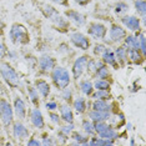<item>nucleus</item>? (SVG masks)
I'll use <instances>...</instances> for the list:
<instances>
[{
  "instance_id": "obj_16",
  "label": "nucleus",
  "mask_w": 146,
  "mask_h": 146,
  "mask_svg": "<svg viewBox=\"0 0 146 146\" xmlns=\"http://www.w3.org/2000/svg\"><path fill=\"white\" fill-rule=\"evenodd\" d=\"M51 26L54 28V30H56L60 34H69L72 30V25L70 24V21L65 18L61 13H58L54 18H51L50 20Z\"/></svg>"
},
{
  "instance_id": "obj_36",
  "label": "nucleus",
  "mask_w": 146,
  "mask_h": 146,
  "mask_svg": "<svg viewBox=\"0 0 146 146\" xmlns=\"http://www.w3.org/2000/svg\"><path fill=\"white\" fill-rule=\"evenodd\" d=\"M80 127H81V131H84L86 135H89V136L95 135V124L88 117V116H85V117L81 120Z\"/></svg>"
},
{
  "instance_id": "obj_5",
  "label": "nucleus",
  "mask_w": 146,
  "mask_h": 146,
  "mask_svg": "<svg viewBox=\"0 0 146 146\" xmlns=\"http://www.w3.org/2000/svg\"><path fill=\"white\" fill-rule=\"evenodd\" d=\"M95 124V135L102 139H108L114 142H117L119 139H125L127 137V130L124 134L119 132L114 126L109 124V121H100V122H94Z\"/></svg>"
},
{
  "instance_id": "obj_54",
  "label": "nucleus",
  "mask_w": 146,
  "mask_h": 146,
  "mask_svg": "<svg viewBox=\"0 0 146 146\" xmlns=\"http://www.w3.org/2000/svg\"><path fill=\"white\" fill-rule=\"evenodd\" d=\"M124 1H127L129 3V1H134V0H124Z\"/></svg>"
},
{
  "instance_id": "obj_22",
  "label": "nucleus",
  "mask_w": 146,
  "mask_h": 146,
  "mask_svg": "<svg viewBox=\"0 0 146 146\" xmlns=\"http://www.w3.org/2000/svg\"><path fill=\"white\" fill-rule=\"evenodd\" d=\"M58 111L62 122H66V124H74L75 122V112L72 110L71 105L65 104V102H60Z\"/></svg>"
},
{
  "instance_id": "obj_11",
  "label": "nucleus",
  "mask_w": 146,
  "mask_h": 146,
  "mask_svg": "<svg viewBox=\"0 0 146 146\" xmlns=\"http://www.w3.org/2000/svg\"><path fill=\"white\" fill-rule=\"evenodd\" d=\"M86 35L92 40L96 41H102L106 38L108 34V26L101 21H89L85 25Z\"/></svg>"
},
{
  "instance_id": "obj_34",
  "label": "nucleus",
  "mask_w": 146,
  "mask_h": 146,
  "mask_svg": "<svg viewBox=\"0 0 146 146\" xmlns=\"http://www.w3.org/2000/svg\"><path fill=\"white\" fill-rule=\"evenodd\" d=\"M114 14L117 15V16H121V15H125L127 14L129 10H130V5H129L127 1H124V0H117V1L114 4Z\"/></svg>"
},
{
  "instance_id": "obj_14",
  "label": "nucleus",
  "mask_w": 146,
  "mask_h": 146,
  "mask_svg": "<svg viewBox=\"0 0 146 146\" xmlns=\"http://www.w3.org/2000/svg\"><path fill=\"white\" fill-rule=\"evenodd\" d=\"M62 15H64L65 18L70 21V24L74 25L75 28H84L86 25V23H88V15L82 14L81 11L76 10L74 8H70V6L65 9Z\"/></svg>"
},
{
  "instance_id": "obj_26",
  "label": "nucleus",
  "mask_w": 146,
  "mask_h": 146,
  "mask_svg": "<svg viewBox=\"0 0 146 146\" xmlns=\"http://www.w3.org/2000/svg\"><path fill=\"white\" fill-rule=\"evenodd\" d=\"M94 79H105V80H108V81H110L114 84V79H112V74H111L110 68H109L106 64H104L100 58L98 59V69H96Z\"/></svg>"
},
{
  "instance_id": "obj_43",
  "label": "nucleus",
  "mask_w": 146,
  "mask_h": 146,
  "mask_svg": "<svg viewBox=\"0 0 146 146\" xmlns=\"http://www.w3.org/2000/svg\"><path fill=\"white\" fill-rule=\"evenodd\" d=\"M59 104H60V101L56 100L55 98H49L48 100L44 101V106H45L46 111H58Z\"/></svg>"
},
{
  "instance_id": "obj_38",
  "label": "nucleus",
  "mask_w": 146,
  "mask_h": 146,
  "mask_svg": "<svg viewBox=\"0 0 146 146\" xmlns=\"http://www.w3.org/2000/svg\"><path fill=\"white\" fill-rule=\"evenodd\" d=\"M121 44L124 45L126 49H139L137 36H136L135 34H132V33H130V34H127L125 36V39L122 40Z\"/></svg>"
},
{
  "instance_id": "obj_3",
  "label": "nucleus",
  "mask_w": 146,
  "mask_h": 146,
  "mask_svg": "<svg viewBox=\"0 0 146 146\" xmlns=\"http://www.w3.org/2000/svg\"><path fill=\"white\" fill-rule=\"evenodd\" d=\"M8 38L14 46H28L31 41L28 28L21 23H13L9 28Z\"/></svg>"
},
{
  "instance_id": "obj_10",
  "label": "nucleus",
  "mask_w": 146,
  "mask_h": 146,
  "mask_svg": "<svg viewBox=\"0 0 146 146\" xmlns=\"http://www.w3.org/2000/svg\"><path fill=\"white\" fill-rule=\"evenodd\" d=\"M90 58V55L88 52H84V54L76 56V58L72 60L71 62V79L74 81V84L78 80H80L82 76L85 75V70H86V64H88V60Z\"/></svg>"
},
{
  "instance_id": "obj_13",
  "label": "nucleus",
  "mask_w": 146,
  "mask_h": 146,
  "mask_svg": "<svg viewBox=\"0 0 146 146\" xmlns=\"http://www.w3.org/2000/svg\"><path fill=\"white\" fill-rule=\"evenodd\" d=\"M11 104H13V109H14V115H15V119L16 120H21V121H25L26 120V116H28V104L26 101L24 100L23 95L20 92H14L13 95V100H11Z\"/></svg>"
},
{
  "instance_id": "obj_4",
  "label": "nucleus",
  "mask_w": 146,
  "mask_h": 146,
  "mask_svg": "<svg viewBox=\"0 0 146 146\" xmlns=\"http://www.w3.org/2000/svg\"><path fill=\"white\" fill-rule=\"evenodd\" d=\"M49 78L51 80V85L54 86L58 91L62 90L64 88L71 85L72 79H71V72L66 66L64 65H56L51 72L49 74Z\"/></svg>"
},
{
  "instance_id": "obj_42",
  "label": "nucleus",
  "mask_w": 146,
  "mask_h": 146,
  "mask_svg": "<svg viewBox=\"0 0 146 146\" xmlns=\"http://www.w3.org/2000/svg\"><path fill=\"white\" fill-rule=\"evenodd\" d=\"M105 48H106V45L102 41H96L95 44H92L91 48H90L91 51H92V56H94V58H100L101 54L105 50Z\"/></svg>"
},
{
  "instance_id": "obj_33",
  "label": "nucleus",
  "mask_w": 146,
  "mask_h": 146,
  "mask_svg": "<svg viewBox=\"0 0 146 146\" xmlns=\"http://www.w3.org/2000/svg\"><path fill=\"white\" fill-rule=\"evenodd\" d=\"M98 59L99 58H92V56H90L88 60V64H86L85 75H86V78L91 79V80H94L96 69H98Z\"/></svg>"
},
{
  "instance_id": "obj_47",
  "label": "nucleus",
  "mask_w": 146,
  "mask_h": 146,
  "mask_svg": "<svg viewBox=\"0 0 146 146\" xmlns=\"http://www.w3.org/2000/svg\"><path fill=\"white\" fill-rule=\"evenodd\" d=\"M25 144L28 146H39V145H41L40 137H39V135H36V134H31L29 136L28 140L25 141Z\"/></svg>"
},
{
  "instance_id": "obj_24",
  "label": "nucleus",
  "mask_w": 146,
  "mask_h": 146,
  "mask_svg": "<svg viewBox=\"0 0 146 146\" xmlns=\"http://www.w3.org/2000/svg\"><path fill=\"white\" fill-rule=\"evenodd\" d=\"M76 89H79V91L81 92V95H84L85 98L90 99L91 94L94 92V84H92V80L89 78H81L80 80H78L75 82Z\"/></svg>"
},
{
  "instance_id": "obj_52",
  "label": "nucleus",
  "mask_w": 146,
  "mask_h": 146,
  "mask_svg": "<svg viewBox=\"0 0 146 146\" xmlns=\"http://www.w3.org/2000/svg\"><path fill=\"white\" fill-rule=\"evenodd\" d=\"M129 144H130V145H135V144H136L135 140H134V137H131V139H130V142H129Z\"/></svg>"
},
{
  "instance_id": "obj_51",
  "label": "nucleus",
  "mask_w": 146,
  "mask_h": 146,
  "mask_svg": "<svg viewBox=\"0 0 146 146\" xmlns=\"http://www.w3.org/2000/svg\"><path fill=\"white\" fill-rule=\"evenodd\" d=\"M72 1H74L76 5L81 6V8H85V6H88V5L91 4L92 0H72Z\"/></svg>"
},
{
  "instance_id": "obj_6",
  "label": "nucleus",
  "mask_w": 146,
  "mask_h": 146,
  "mask_svg": "<svg viewBox=\"0 0 146 146\" xmlns=\"http://www.w3.org/2000/svg\"><path fill=\"white\" fill-rule=\"evenodd\" d=\"M129 34V31L122 26L120 23L116 21H111L110 25L108 28V34L106 38L102 40V42L106 46H115L121 44L122 40L125 39V36Z\"/></svg>"
},
{
  "instance_id": "obj_49",
  "label": "nucleus",
  "mask_w": 146,
  "mask_h": 146,
  "mask_svg": "<svg viewBox=\"0 0 146 146\" xmlns=\"http://www.w3.org/2000/svg\"><path fill=\"white\" fill-rule=\"evenodd\" d=\"M48 1L52 3L55 5L62 6V8H69L70 6V0H48Z\"/></svg>"
},
{
  "instance_id": "obj_18",
  "label": "nucleus",
  "mask_w": 146,
  "mask_h": 146,
  "mask_svg": "<svg viewBox=\"0 0 146 146\" xmlns=\"http://www.w3.org/2000/svg\"><path fill=\"white\" fill-rule=\"evenodd\" d=\"M76 129L75 122L74 124H66V122H62L60 126H58V130H56V140H58L59 144H68L69 140H70V135L71 132Z\"/></svg>"
},
{
  "instance_id": "obj_40",
  "label": "nucleus",
  "mask_w": 146,
  "mask_h": 146,
  "mask_svg": "<svg viewBox=\"0 0 146 146\" xmlns=\"http://www.w3.org/2000/svg\"><path fill=\"white\" fill-rule=\"evenodd\" d=\"M92 84H94L95 90H110L111 91L112 82L105 80V79H94Z\"/></svg>"
},
{
  "instance_id": "obj_46",
  "label": "nucleus",
  "mask_w": 146,
  "mask_h": 146,
  "mask_svg": "<svg viewBox=\"0 0 146 146\" xmlns=\"http://www.w3.org/2000/svg\"><path fill=\"white\" fill-rule=\"evenodd\" d=\"M19 58H20V52L16 50V49H9L8 50V54H6V59H8V61L15 62V61L19 60Z\"/></svg>"
},
{
  "instance_id": "obj_8",
  "label": "nucleus",
  "mask_w": 146,
  "mask_h": 146,
  "mask_svg": "<svg viewBox=\"0 0 146 146\" xmlns=\"http://www.w3.org/2000/svg\"><path fill=\"white\" fill-rule=\"evenodd\" d=\"M30 135L31 131L25 125V122L15 119L10 126V130H9V137L14 139L15 142H18V144H25V141L28 140Z\"/></svg>"
},
{
  "instance_id": "obj_1",
  "label": "nucleus",
  "mask_w": 146,
  "mask_h": 146,
  "mask_svg": "<svg viewBox=\"0 0 146 146\" xmlns=\"http://www.w3.org/2000/svg\"><path fill=\"white\" fill-rule=\"evenodd\" d=\"M0 78L1 81L9 88V90L15 92H20L21 95H25L24 92V86L25 84L23 82V79L16 68L13 65V62L8 60H1L0 61Z\"/></svg>"
},
{
  "instance_id": "obj_19",
  "label": "nucleus",
  "mask_w": 146,
  "mask_h": 146,
  "mask_svg": "<svg viewBox=\"0 0 146 146\" xmlns=\"http://www.w3.org/2000/svg\"><path fill=\"white\" fill-rule=\"evenodd\" d=\"M56 52L59 54L60 58H64V60L68 62H72V60L76 58V49L71 48V45L66 41H61L60 44L58 45V49H56Z\"/></svg>"
},
{
  "instance_id": "obj_15",
  "label": "nucleus",
  "mask_w": 146,
  "mask_h": 146,
  "mask_svg": "<svg viewBox=\"0 0 146 146\" xmlns=\"http://www.w3.org/2000/svg\"><path fill=\"white\" fill-rule=\"evenodd\" d=\"M119 23L124 26L126 30L132 33V34L136 31H139V30H141V29H144L141 19L139 18L137 15H130L129 13L125 15L119 16Z\"/></svg>"
},
{
  "instance_id": "obj_44",
  "label": "nucleus",
  "mask_w": 146,
  "mask_h": 146,
  "mask_svg": "<svg viewBox=\"0 0 146 146\" xmlns=\"http://www.w3.org/2000/svg\"><path fill=\"white\" fill-rule=\"evenodd\" d=\"M48 116H49V120H50V122L52 125L60 126L62 124L61 117H60V115H59L58 111H48Z\"/></svg>"
},
{
  "instance_id": "obj_53",
  "label": "nucleus",
  "mask_w": 146,
  "mask_h": 146,
  "mask_svg": "<svg viewBox=\"0 0 146 146\" xmlns=\"http://www.w3.org/2000/svg\"><path fill=\"white\" fill-rule=\"evenodd\" d=\"M0 13H1V0H0Z\"/></svg>"
},
{
  "instance_id": "obj_37",
  "label": "nucleus",
  "mask_w": 146,
  "mask_h": 146,
  "mask_svg": "<svg viewBox=\"0 0 146 146\" xmlns=\"http://www.w3.org/2000/svg\"><path fill=\"white\" fill-rule=\"evenodd\" d=\"M116 142L111 141V140H108V139H102V137H99V136H90V140H89L88 145L89 146H112L115 145Z\"/></svg>"
},
{
  "instance_id": "obj_20",
  "label": "nucleus",
  "mask_w": 146,
  "mask_h": 146,
  "mask_svg": "<svg viewBox=\"0 0 146 146\" xmlns=\"http://www.w3.org/2000/svg\"><path fill=\"white\" fill-rule=\"evenodd\" d=\"M24 92H25V96L28 98V101L30 102L31 106H36V108H40L41 105V98L39 95L38 90L35 89V86L33 85V82H29L26 81L25 82V86H24Z\"/></svg>"
},
{
  "instance_id": "obj_27",
  "label": "nucleus",
  "mask_w": 146,
  "mask_h": 146,
  "mask_svg": "<svg viewBox=\"0 0 146 146\" xmlns=\"http://www.w3.org/2000/svg\"><path fill=\"white\" fill-rule=\"evenodd\" d=\"M112 49H114L115 58H116V60H117V64L120 66V69L126 68V66H127V55H126L127 49H126L122 44L112 46Z\"/></svg>"
},
{
  "instance_id": "obj_30",
  "label": "nucleus",
  "mask_w": 146,
  "mask_h": 146,
  "mask_svg": "<svg viewBox=\"0 0 146 146\" xmlns=\"http://www.w3.org/2000/svg\"><path fill=\"white\" fill-rule=\"evenodd\" d=\"M70 140H72L70 144L71 145H82V146H86L88 145V142L89 140H90V136L89 135H86L84 131H79V130H75L71 132V135H70Z\"/></svg>"
},
{
  "instance_id": "obj_23",
  "label": "nucleus",
  "mask_w": 146,
  "mask_h": 146,
  "mask_svg": "<svg viewBox=\"0 0 146 146\" xmlns=\"http://www.w3.org/2000/svg\"><path fill=\"white\" fill-rule=\"evenodd\" d=\"M101 61L106 64L110 69H114V70H120V66L117 64V60L115 58V54H114V49L112 46H106L104 52L101 54L100 56Z\"/></svg>"
},
{
  "instance_id": "obj_7",
  "label": "nucleus",
  "mask_w": 146,
  "mask_h": 146,
  "mask_svg": "<svg viewBox=\"0 0 146 146\" xmlns=\"http://www.w3.org/2000/svg\"><path fill=\"white\" fill-rule=\"evenodd\" d=\"M59 64L58 58L49 52H42L38 58V65H36V76H49L51 70Z\"/></svg>"
},
{
  "instance_id": "obj_21",
  "label": "nucleus",
  "mask_w": 146,
  "mask_h": 146,
  "mask_svg": "<svg viewBox=\"0 0 146 146\" xmlns=\"http://www.w3.org/2000/svg\"><path fill=\"white\" fill-rule=\"evenodd\" d=\"M71 108L75 114L78 115H85L86 111L89 110V99L85 98L84 95H78L74 98L71 102Z\"/></svg>"
},
{
  "instance_id": "obj_48",
  "label": "nucleus",
  "mask_w": 146,
  "mask_h": 146,
  "mask_svg": "<svg viewBox=\"0 0 146 146\" xmlns=\"http://www.w3.org/2000/svg\"><path fill=\"white\" fill-rule=\"evenodd\" d=\"M8 45L5 44L4 40H0V61L1 60H5L6 59V54H8Z\"/></svg>"
},
{
  "instance_id": "obj_29",
  "label": "nucleus",
  "mask_w": 146,
  "mask_h": 146,
  "mask_svg": "<svg viewBox=\"0 0 146 146\" xmlns=\"http://www.w3.org/2000/svg\"><path fill=\"white\" fill-rule=\"evenodd\" d=\"M89 109H94L99 111H109L112 110V100L111 101H104L98 100V99H89Z\"/></svg>"
},
{
  "instance_id": "obj_31",
  "label": "nucleus",
  "mask_w": 146,
  "mask_h": 146,
  "mask_svg": "<svg viewBox=\"0 0 146 146\" xmlns=\"http://www.w3.org/2000/svg\"><path fill=\"white\" fill-rule=\"evenodd\" d=\"M109 124L111 126H114L116 130H120L122 126H125V124H126V119H125L124 112L119 111V112H115V114H111L110 119H109Z\"/></svg>"
},
{
  "instance_id": "obj_2",
  "label": "nucleus",
  "mask_w": 146,
  "mask_h": 146,
  "mask_svg": "<svg viewBox=\"0 0 146 146\" xmlns=\"http://www.w3.org/2000/svg\"><path fill=\"white\" fill-rule=\"evenodd\" d=\"M14 120V109H13L11 100L9 99L8 86L3 81H0V124L3 125V127H4V130L8 135Z\"/></svg>"
},
{
  "instance_id": "obj_9",
  "label": "nucleus",
  "mask_w": 146,
  "mask_h": 146,
  "mask_svg": "<svg viewBox=\"0 0 146 146\" xmlns=\"http://www.w3.org/2000/svg\"><path fill=\"white\" fill-rule=\"evenodd\" d=\"M69 41H70V44L74 46L76 50H81L84 52L90 50V48L92 45L91 39L86 34L79 30H71L69 33Z\"/></svg>"
},
{
  "instance_id": "obj_35",
  "label": "nucleus",
  "mask_w": 146,
  "mask_h": 146,
  "mask_svg": "<svg viewBox=\"0 0 146 146\" xmlns=\"http://www.w3.org/2000/svg\"><path fill=\"white\" fill-rule=\"evenodd\" d=\"M59 98H60V100H61L62 102L71 105L72 100H74V98H75L74 90H72L70 86H68V88H64L62 90L59 91Z\"/></svg>"
},
{
  "instance_id": "obj_39",
  "label": "nucleus",
  "mask_w": 146,
  "mask_h": 146,
  "mask_svg": "<svg viewBox=\"0 0 146 146\" xmlns=\"http://www.w3.org/2000/svg\"><path fill=\"white\" fill-rule=\"evenodd\" d=\"M90 99H98V100H104V101H111L114 100L110 90H94V92L91 94Z\"/></svg>"
},
{
  "instance_id": "obj_28",
  "label": "nucleus",
  "mask_w": 146,
  "mask_h": 146,
  "mask_svg": "<svg viewBox=\"0 0 146 146\" xmlns=\"http://www.w3.org/2000/svg\"><path fill=\"white\" fill-rule=\"evenodd\" d=\"M86 116L92 121V122H100V121H109L111 116V112L109 111H99L94 110V109H89L86 111Z\"/></svg>"
},
{
  "instance_id": "obj_12",
  "label": "nucleus",
  "mask_w": 146,
  "mask_h": 146,
  "mask_svg": "<svg viewBox=\"0 0 146 146\" xmlns=\"http://www.w3.org/2000/svg\"><path fill=\"white\" fill-rule=\"evenodd\" d=\"M26 120H29V124L33 129L35 130H45L46 127V121L44 117V114L40 110V108H36V106H31L28 109V116H26Z\"/></svg>"
},
{
  "instance_id": "obj_17",
  "label": "nucleus",
  "mask_w": 146,
  "mask_h": 146,
  "mask_svg": "<svg viewBox=\"0 0 146 146\" xmlns=\"http://www.w3.org/2000/svg\"><path fill=\"white\" fill-rule=\"evenodd\" d=\"M33 85L35 86V89L38 90L39 95H40L41 100L45 101L50 98L51 95V84L46 80L42 76H36V78L33 80Z\"/></svg>"
},
{
  "instance_id": "obj_32",
  "label": "nucleus",
  "mask_w": 146,
  "mask_h": 146,
  "mask_svg": "<svg viewBox=\"0 0 146 146\" xmlns=\"http://www.w3.org/2000/svg\"><path fill=\"white\" fill-rule=\"evenodd\" d=\"M136 15L141 19L142 26L145 28V18H146V0H134L132 1Z\"/></svg>"
},
{
  "instance_id": "obj_41",
  "label": "nucleus",
  "mask_w": 146,
  "mask_h": 146,
  "mask_svg": "<svg viewBox=\"0 0 146 146\" xmlns=\"http://www.w3.org/2000/svg\"><path fill=\"white\" fill-rule=\"evenodd\" d=\"M40 142H41L42 146H52V145H58L59 144L55 136H51L49 132H46V131H44L40 135Z\"/></svg>"
},
{
  "instance_id": "obj_45",
  "label": "nucleus",
  "mask_w": 146,
  "mask_h": 146,
  "mask_svg": "<svg viewBox=\"0 0 146 146\" xmlns=\"http://www.w3.org/2000/svg\"><path fill=\"white\" fill-rule=\"evenodd\" d=\"M24 59H25L26 64L30 66V69H36V65H38V58H36V56L30 54V52H28V54L25 52V54H24Z\"/></svg>"
},
{
  "instance_id": "obj_50",
  "label": "nucleus",
  "mask_w": 146,
  "mask_h": 146,
  "mask_svg": "<svg viewBox=\"0 0 146 146\" xmlns=\"http://www.w3.org/2000/svg\"><path fill=\"white\" fill-rule=\"evenodd\" d=\"M6 28H8L6 23L0 18V39H4V36L6 34Z\"/></svg>"
},
{
  "instance_id": "obj_25",
  "label": "nucleus",
  "mask_w": 146,
  "mask_h": 146,
  "mask_svg": "<svg viewBox=\"0 0 146 146\" xmlns=\"http://www.w3.org/2000/svg\"><path fill=\"white\" fill-rule=\"evenodd\" d=\"M126 55H127V65L142 66L145 64L146 56L139 49H127Z\"/></svg>"
}]
</instances>
